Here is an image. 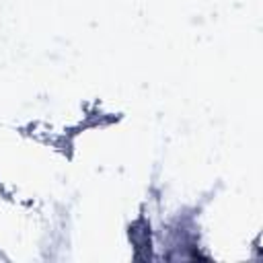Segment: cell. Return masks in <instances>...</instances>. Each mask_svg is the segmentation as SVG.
I'll return each mask as SVG.
<instances>
[{"mask_svg":"<svg viewBox=\"0 0 263 263\" xmlns=\"http://www.w3.org/2000/svg\"><path fill=\"white\" fill-rule=\"evenodd\" d=\"M129 238L136 245V257L140 259L144 251V259H148L150 257V226L146 222H136L129 228Z\"/></svg>","mask_w":263,"mask_h":263,"instance_id":"1","label":"cell"}]
</instances>
